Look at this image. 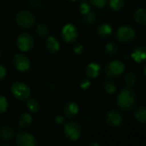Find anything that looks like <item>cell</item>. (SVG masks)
<instances>
[{
	"mask_svg": "<svg viewBox=\"0 0 146 146\" xmlns=\"http://www.w3.org/2000/svg\"><path fill=\"white\" fill-rule=\"evenodd\" d=\"M117 106L124 112H129L133 110L138 103V96L134 90L131 87L122 89L117 97Z\"/></svg>",
	"mask_w": 146,
	"mask_h": 146,
	"instance_id": "cell-1",
	"label": "cell"
},
{
	"mask_svg": "<svg viewBox=\"0 0 146 146\" xmlns=\"http://www.w3.org/2000/svg\"><path fill=\"white\" fill-rule=\"evenodd\" d=\"M125 70V64L119 60L109 62L104 68V74L110 79H116L121 76Z\"/></svg>",
	"mask_w": 146,
	"mask_h": 146,
	"instance_id": "cell-2",
	"label": "cell"
},
{
	"mask_svg": "<svg viewBox=\"0 0 146 146\" xmlns=\"http://www.w3.org/2000/svg\"><path fill=\"white\" fill-rule=\"evenodd\" d=\"M136 35L135 29L128 25L120 27L115 33V39L121 44H128L132 42Z\"/></svg>",
	"mask_w": 146,
	"mask_h": 146,
	"instance_id": "cell-3",
	"label": "cell"
},
{
	"mask_svg": "<svg viewBox=\"0 0 146 146\" xmlns=\"http://www.w3.org/2000/svg\"><path fill=\"white\" fill-rule=\"evenodd\" d=\"M15 22L21 28H30L36 23V19L32 12L27 9H22L16 14Z\"/></svg>",
	"mask_w": 146,
	"mask_h": 146,
	"instance_id": "cell-4",
	"label": "cell"
},
{
	"mask_svg": "<svg viewBox=\"0 0 146 146\" xmlns=\"http://www.w3.org/2000/svg\"><path fill=\"white\" fill-rule=\"evenodd\" d=\"M63 133L65 138L68 141H77L82 134V128L76 121H69L64 125Z\"/></svg>",
	"mask_w": 146,
	"mask_h": 146,
	"instance_id": "cell-5",
	"label": "cell"
},
{
	"mask_svg": "<svg viewBox=\"0 0 146 146\" xmlns=\"http://www.w3.org/2000/svg\"><path fill=\"white\" fill-rule=\"evenodd\" d=\"M11 92L15 98L20 101H25L31 95L30 87L24 82L16 81L14 82L11 86Z\"/></svg>",
	"mask_w": 146,
	"mask_h": 146,
	"instance_id": "cell-6",
	"label": "cell"
},
{
	"mask_svg": "<svg viewBox=\"0 0 146 146\" xmlns=\"http://www.w3.org/2000/svg\"><path fill=\"white\" fill-rule=\"evenodd\" d=\"M79 36V31L77 27L71 23L65 25L62 30V38L67 44H74Z\"/></svg>",
	"mask_w": 146,
	"mask_h": 146,
	"instance_id": "cell-7",
	"label": "cell"
},
{
	"mask_svg": "<svg viewBox=\"0 0 146 146\" xmlns=\"http://www.w3.org/2000/svg\"><path fill=\"white\" fill-rule=\"evenodd\" d=\"M18 48L24 52H27L31 50L34 46V39L33 36L27 33H21L16 40Z\"/></svg>",
	"mask_w": 146,
	"mask_h": 146,
	"instance_id": "cell-8",
	"label": "cell"
},
{
	"mask_svg": "<svg viewBox=\"0 0 146 146\" xmlns=\"http://www.w3.org/2000/svg\"><path fill=\"white\" fill-rule=\"evenodd\" d=\"M13 64L15 69L19 72H27L31 67L29 58L23 54H16L13 58Z\"/></svg>",
	"mask_w": 146,
	"mask_h": 146,
	"instance_id": "cell-9",
	"label": "cell"
},
{
	"mask_svg": "<svg viewBox=\"0 0 146 146\" xmlns=\"http://www.w3.org/2000/svg\"><path fill=\"white\" fill-rule=\"evenodd\" d=\"M15 143L18 146H34L38 145L35 137L27 132H20L16 135Z\"/></svg>",
	"mask_w": 146,
	"mask_h": 146,
	"instance_id": "cell-10",
	"label": "cell"
},
{
	"mask_svg": "<svg viewBox=\"0 0 146 146\" xmlns=\"http://www.w3.org/2000/svg\"><path fill=\"white\" fill-rule=\"evenodd\" d=\"M105 120H106V123L108 124L109 127H117L121 126V124L122 123L123 116L119 111H117L115 110H112L107 113Z\"/></svg>",
	"mask_w": 146,
	"mask_h": 146,
	"instance_id": "cell-11",
	"label": "cell"
},
{
	"mask_svg": "<svg viewBox=\"0 0 146 146\" xmlns=\"http://www.w3.org/2000/svg\"><path fill=\"white\" fill-rule=\"evenodd\" d=\"M101 72V66L98 62H91L89 63L85 69V73L87 78L95 79L98 76Z\"/></svg>",
	"mask_w": 146,
	"mask_h": 146,
	"instance_id": "cell-12",
	"label": "cell"
},
{
	"mask_svg": "<svg viewBox=\"0 0 146 146\" xmlns=\"http://www.w3.org/2000/svg\"><path fill=\"white\" fill-rule=\"evenodd\" d=\"M79 112V107L74 102H68L63 107V114L67 118L74 117Z\"/></svg>",
	"mask_w": 146,
	"mask_h": 146,
	"instance_id": "cell-13",
	"label": "cell"
},
{
	"mask_svg": "<svg viewBox=\"0 0 146 146\" xmlns=\"http://www.w3.org/2000/svg\"><path fill=\"white\" fill-rule=\"evenodd\" d=\"M45 47L50 53H56L60 49V44L54 36H50L45 41Z\"/></svg>",
	"mask_w": 146,
	"mask_h": 146,
	"instance_id": "cell-14",
	"label": "cell"
},
{
	"mask_svg": "<svg viewBox=\"0 0 146 146\" xmlns=\"http://www.w3.org/2000/svg\"><path fill=\"white\" fill-rule=\"evenodd\" d=\"M133 59L136 62H141L142 61H144L146 57V49L145 46H137L136 48H134V50L132 52V56Z\"/></svg>",
	"mask_w": 146,
	"mask_h": 146,
	"instance_id": "cell-15",
	"label": "cell"
},
{
	"mask_svg": "<svg viewBox=\"0 0 146 146\" xmlns=\"http://www.w3.org/2000/svg\"><path fill=\"white\" fill-rule=\"evenodd\" d=\"M15 136V131L12 127L9 126H4L0 127V139L4 141H9Z\"/></svg>",
	"mask_w": 146,
	"mask_h": 146,
	"instance_id": "cell-16",
	"label": "cell"
},
{
	"mask_svg": "<svg viewBox=\"0 0 146 146\" xmlns=\"http://www.w3.org/2000/svg\"><path fill=\"white\" fill-rule=\"evenodd\" d=\"M113 31V27L109 24V23H103L101 25H99V27H98V34L102 37V38H107L109 37Z\"/></svg>",
	"mask_w": 146,
	"mask_h": 146,
	"instance_id": "cell-17",
	"label": "cell"
},
{
	"mask_svg": "<svg viewBox=\"0 0 146 146\" xmlns=\"http://www.w3.org/2000/svg\"><path fill=\"white\" fill-rule=\"evenodd\" d=\"M33 122V117L28 113H23L21 115L18 120V124L21 128H27Z\"/></svg>",
	"mask_w": 146,
	"mask_h": 146,
	"instance_id": "cell-18",
	"label": "cell"
},
{
	"mask_svg": "<svg viewBox=\"0 0 146 146\" xmlns=\"http://www.w3.org/2000/svg\"><path fill=\"white\" fill-rule=\"evenodd\" d=\"M133 115L136 119L137 121L144 124L146 121V108L145 106H139L138 107L134 112H133Z\"/></svg>",
	"mask_w": 146,
	"mask_h": 146,
	"instance_id": "cell-19",
	"label": "cell"
},
{
	"mask_svg": "<svg viewBox=\"0 0 146 146\" xmlns=\"http://www.w3.org/2000/svg\"><path fill=\"white\" fill-rule=\"evenodd\" d=\"M133 18L134 20L142 25H145L146 24V11L144 8H140L138 9L133 15Z\"/></svg>",
	"mask_w": 146,
	"mask_h": 146,
	"instance_id": "cell-20",
	"label": "cell"
},
{
	"mask_svg": "<svg viewBox=\"0 0 146 146\" xmlns=\"http://www.w3.org/2000/svg\"><path fill=\"white\" fill-rule=\"evenodd\" d=\"M105 52L108 56H114L117 54L118 52V45L112 41H110L106 45H105Z\"/></svg>",
	"mask_w": 146,
	"mask_h": 146,
	"instance_id": "cell-21",
	"label": "cell"
},
{
	"mask_svg": "<svg viewBox=\"0 0 146 146\" xmlns=\"http://www.w3.org/2000/svg\"><path fill=\"white\" fill-rule=\"evenodd\" d=\"M136 81H137V75L133 72L127 73L124 77V82L127 87L132 88L133 86H134L136 84Z\"/></svg>",
	"mask_w": 146,
	"mask_h": 146,
	"instance_id": "cell-22",
	"label": "cell"
},
{
	"mask_svg": "<svg viewBox=\"0 0 146 146\" xmlns=\"http://www.w3.org/2000/svg\"><path fill=\"white\" fill-rule=\"evenodd\" d=\"M36 33L39 38H46L49 34V27L44 23H39L36 27Z\"/></svg>",
	"mask_w": 146,
	"mask_h": 146,
	"instance_id": "cell-23",
	"label": "cell"
},
{
	"mask_svg": "<svg viewBox=\"0 0 146 146\" xmlns=\"http://www.w3.org/2000/svg\"><path fill=\"white\" fill-rule=\"evenodd\" d=\"M27 107L28 110H30L31 112L36 113L39 110V104L36 99L28 98L27 99Z\"/></svg>",
	"mask_w": 146,
	"mask_h": 146,
	"instance_id": "cell-24",
	"label": "cell"
},
{
	"mask_svg": "<svg viewBox=\"0 0 146 146\" xmlns=\"http://www.w3.org/2000/svg\"><path fill=\"white\" fill-rule=\"evenodd\" d=\"M125 0H110V7L114 11H119L125 6Z\"/></svg>",
	"mask_w": 146,
	"mask_h": 146,
	"instance_id": "cell-25",
	"label": "cell"
},
{
	"mask_svg": "<svg viewBox=\"0 0 146 146\" xmlns=\"http://www.w3.org/2000/svg\"><path fill=\"white\" fill-rule=\"evenodd\" d=\"M104 88L105 90V92L108 94H113L116 92V86L115 84L111 81V80H105L104 81Z\"/></svg>",
	"mask_w": 146,
	"mask_h": 146,
	"instance_id": "cell-26",
	"label": "cell"
},
{
	"mask_svg": "<svg viewBox=\"0 0 146 146\" xmlns=\"http://www.w3.org/2000/svg\"><path fill=\"white\" fill-rule=\"evenodd\" d=\"M85 15V22L87 25H92L95 22L96 20V15L93 12H88L87 14L84 15Z\"/></svg>",
	"mask_w": 146,
	"mask_h": 146,
	"instance_id": "cell-27",
	"label": "cell"
},
{
	"mask_svg": "<svg viewBox=\"0 0 146 146\" xmlns=\"http://www.w3.org/2000/svg\"><path fill=\"white\" fill-rule=\"evenodd\" d=\"M90 3H87L86 1H84L80 5V11L82 15H86L88 12H90Z\"/></svg>",
	"mask_w": 146,
	"mask_h": 146,
	"instance_id": "cell-28",
	"label": "cell"
},
{
	"mask_svg": "<svg viewBox=\"0 0 146 146\" xmlns=\"http://www.w3.org/2000/svg\"><path fill=\"white\" fill-rule=\"evenodd\" d=\"M8 107V102L3 96L0 95V115L3 114Z\"/></svg>",
	"mask_w": 146,
	"mask_h": 146,
	"instance_id": "cell-29",
	"label": "cell"
},
{
	"mask_svg": "<svg viewBox=\"0 0 146 146\" xmlns=\"http://www.w3.org/2000/svg\"><path fill=\"white\" fill-rule=\"evenodd\" d=\"M90 3L95 7L102 8V7H104L107 4L108 0H90Z\"/></svg>",
	"mask_w": 146,
	"mask_h": 146,
	"instance_id": "cell-30",
	"label": "cell"
},
{
	"mask_svg": "<svg viewBox=\"0 0 146 146\" xmlns=\"http://www.w3.org/2000/svg\"><path fill=\"white\" fill-rule=\"evenodd\" d=\"M74 51L75 54L80 55L84 51V46L80 43H76V44H74Z\"/></svg>",
	"mask_w": 146,
	"mask_h": 146,
	"instance_id": "cell-31",
	"label": "cell"
},
{
	"mask_svg": "<svg viewBox=\"0 0 146 146\" xmlns=\"http://www.w3.org/2000/svg\"><path fill=\"white\" fill-rule=\"evenodd\" d=\"M91 86V82L88 79H84L80 82V88L82 90H87Z\"/></svg>",
	"mask_w": 146,
	"mask_h": 146,
	"instance_id": "cell-32",
	"label": "cell"
},
{
	"mask_svg": "<svg viewBox=\"0 0 146 146\" xmlns=\"http://www.w3.org/2000/svg\"><path fill=\"white\" fill-rule=\"evenodd\" d=\"M6 74H7L6 68H5L3 64H0V80H3V79L5 78Z\"/></svg>",
	"mask_w": 146,
	"mask_h": 146,
	"instance_id": "cell-33",
	"label": "cell"
},
{
	"mask_svg": "<svg viewBox=\"0 0 146 146\" xmlns=\"http://www.w3.org/2000/svg\"><path fill=\"white\" fill-rule=\"evenodd\" d=\"M55 122L57 125H62L64 123V117L62 115H57L55 117Z\"/></svg>",
	"mask_w": 146,
	"mask_h": 146,
	"instance_id": "cell-34",
	"label": "cell"
},
{
	"mask_svg": "<svg viewBox=\"0 0 146 146\" xmlns=\"http://www.w3.org/2000/svg\"><path fill=\"white\" fill-rule=\"evenodd\" d=\"M89 145H90V146H92V145L99 146L100 145H99V144H98V143H91V144H89Z\"/></svg>",
	"mask_w": 146,
	"mask_h": 146,
	"instance_id": "cell-35",
	"label": "cell"
},
{
	"mask_svg": "<svg viewBox=\"0 0 146 146\" xmlns=\"http://www.w3.org/2000/svg\"><path fill=\"white\" fill-rule=\"evenodd\" d=\"M144 74H145V75L146 74V73H145V65L144 66Z\"/></svg>",
	"mask_w": 146,
	"mask_h": 146,
	"instance_id": "cell-36",
	"label": "cell"
},
{
	"mask_svg": "<svg viewBox=\"0 0 146 146\" xmlns=\"http://www.w3.org/2000/svg\"><path fill=\"white\" fill-rule=\"evenodd\" d=\"M1 56H2V51L0 50V58H1Z\"/></svg>",
	"mask_w": 146,
	"mask_h": 146,
	"instance_id": "cell-37",
	"label": "cell"
},
{
	"mask_svg": "<svg viewBox=\"0 0 146 146\" xmlns=\"http://www.w3.org/2000/svg\"><path fill=\"white\" fill-rule=\"evenodd\" d=\"M71 1H77V0H71Z\"/></svg>",
	"mask_w": 146,
	"mask_h": 146,
	"instance_id": "cell-38",
	"label": "cell"
}]
</instances>
